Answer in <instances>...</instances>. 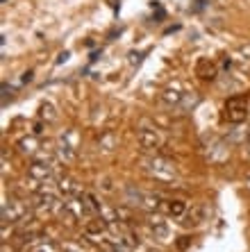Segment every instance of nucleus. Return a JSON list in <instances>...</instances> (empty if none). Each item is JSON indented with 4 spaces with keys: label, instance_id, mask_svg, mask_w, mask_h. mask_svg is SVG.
I'll return each instance as SVG.
<instances>
[{
    "label": "nucleus",
    "instance_id": "f8f14e48",
    "mask_svg": "<svg viewBox=\"0 0 250 252\" xmlns=\"http://www.w3.org/2000/svg\"><path fill=\"white\" fill-rule=\"evenodd\" d=\"M41 118H48V121H55L57 114H55V107L50 105V102H46V105H41Z\"/></svg>",
    "mask_w": 250,
    "mask_h": 252
},
{
    "label": "nucleus",
    "instance_id": "423d86ee",
    "mask_svg": "<svg viewBox=\"0 0 250 252\" xmlns=\"http://www.w3.org/2000/svg\"><path fill=\"white\" fill-rule=\"evenodd\" d=\"M152 166H155V168H152V173H155L157 179H171V177H173L175 171H173V166H171L169 161L155 159V161H152Z\"/></svg>",
    "mask_w": 250,
    "mask_h": 252
},
{
    "label": "nucleus",
    "instance_id": "f257e3e1",
    "mask_svg": "<svg viewBox=\"0 0 250 252\" xmlns=\"http://www.w3.org/2000/svg\"><path fill=\"white\" fill-rule=\"evenodd\" d=\"M225 111H227V121L230 123H241L248 116V107H246V100L239 98V96H232L227 102H225Z\"/></svg>",
    "mask_w": 250,
    "mask_h": 252
},
{
    "label": "nucleus",
    "instance_id": "7ed1b4c3",
    "mask_svg": "<svg viewBox=\"0 0 250 252\" xmlns=\"http://www.w3.org/2000/svg\"><path fill=\"white\" fill-rule=\"evenodd\" d=\"M137 139H139V146L144 148V150H157L159 148V136H157L155 129H139L137 132Z\"/></svg>",
    "mask_w": 250,
    "mask_h": 252
},
{
    "label": "nucleus",
    "instance_id": "f03ea898",
    "mask_svg": "<svg viewBox=\"0 0 250 252\" xmlns=\"http://www.w3.org/2000/svg\"><path fill=\"white\" fill-rule=\"evenodd\" d=\"M27 211V207H25L23 202H9V204H2V221H23V214Z\"/></svg>",
    "mask_w": 250,
    "mask_h": 252
},
{
    "label": "nucleus",
    "instance_id": "9d476101",
    "mask_svg": "<svg viewBox=\"0 0 250 252\" xmlns=\"http://www.w3.org/2000/svg\"><path fill=\"white\" fill-rule=\"evenodd\" d=\"M39 207V209H52V204H55V196H39L37 202H34Z\"/></svg>",
    "mask_w": 250,
    "mask_h": 252
},
{
    "label": "nucleus",
    "instance_id": "0eeeda50",
    "mask_svg": "<svg viewBox=\"0 0 250 252\" xmlns=\"http://www.w3.org/2000/svg\"><path fill=\"white\" fill-rule=\"evenodd\" d=\"M162 100L166 102V105H180V100H182V93L180 91H173V89H166L162 96Z\"/></svg>",
    "mask_w": 250,
    "mask_h": 252
},
{
    "label": "nucleus",
    "instance_id": "20e7f679",
    "mask_svg": "<svg viewBox=\"0 0 250 252\" xmlns=\"http://www.w3.org/2000/svg\"><path fill=\"white\" fill-rule=\"evenodd\" d=\"M27 175H30L32 179L46 182V179L52 175V166H48V164H44V161H34V164H30V168H27Z\"/></svg>",
    "mask_w": 250,
    "mask_h": 252
},
{
    "label": "nucleus",
    "instance_id": "1a4fd4ad",
    "mask_svg": "<svg viewBox=\"0 0 250 252\" xmlns=\"http://www.w3.org/2000/svg\"><path fill=\"white\" fill-rule=\"evenodd\" d=\"M184 209H187V204L182 202V200H171L169 202V214L171 216H182Z\"/></svg>",
    "mask_w": 250,
    "mask_h": 252
},
{
    "label": "nucleus",
    "instance_id": "ddd939ff",
    "mask_svg": "<svg viewBox=\"0 0 250 252\" xmlns=\"http://www.w3.org/2000/svg\"><path fill=\"white\" fill-rule=\"evenodd\" d=\"M59 191H62V193H66V196H71V193L75 191L73 182H71V179H62V182H59Z\"/></svg>",
    "mask_w": 250,
    "mask_h": 252
},
{
    "label": "nucleus",
    "instance_id": "6e6552de",
    "mask_svg": "<svg viewBox=\"0 0 250 252\" xmlns=\"http://www.w3.org/2000/svg\"><path fill=\"white\" fill-rule=\"evenodd\" d=\"M198 75L207 80V77H214V75H216V71H214V66L207 62V59H202V62L198 64Z\"/></svg>",
    "mask_w": 250,
    "mask_h": 252
},
{
    "label": "nucleus",
    "instance_id": "9b49d317",
    "mask_svg": "<svg viewBox=\"0 0 250 252\" xmlns=\"http://www.w3.org/2000/svg\"><path fill=\"white\" fill-rule=\"evenodd\" d=\"M19 146H21V150H23V152H34V150H37V139H21L19 141Z\"/></svg>",
    "mask_w": 250,
    "mask_h": 252
},
{
    "label": "nucleus",
    "instance_id": "39448f33",
    "mask_svg": "<svg viewBox=\"0 0 250 252\" xmlns=\"http://www.w3.org/2000/svg\"><path fill=\"white\" fill-rule=\"evenodd\" d=\"M148 227L155 236H166V234H169V225H166V221L157 214H148Z\"/></svg>",
    "mask_w": 250,
    "mask_h": 252
}]
</instances>
